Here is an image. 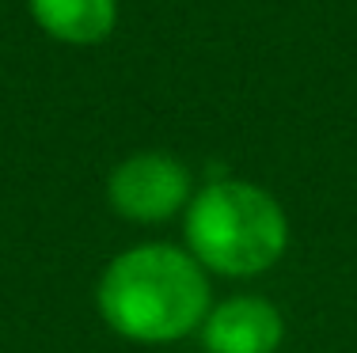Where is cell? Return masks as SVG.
<instances>
[{"label":"cell","mask_w":357,"mask_h":353,"mask_svg":"<svg viewBox=\"0 0 357 353\" xmlns=\"http://www.w3.org/2000/svg\"><path fill=\"white\" fill-rule=\"evenodd\" d=\"M209 285L198 258L164 243L133 247L107 266L99 312L107 327L133 342H172L206 319Z\"/></svg>","instance_id":"6da1fadb"},{"label":"cell","mask_w":357,"mask_h":353,"mask_svg":"<svg viewBox=\"0 0 357 353\" xmlns=\"http://www.w3.org/2000/svg\"><path fill=\"white\" fill-rule=\"evenodd\" d=\"M110 205L130 221H164L186 201V171L172 156L144 152L110 175Z\"/></svg>","instance_id":"3957f363"},{"label":"cell","mask_w":357,"mask_h":353,"mask_svg":"<svg viewBox=\"0 0 357 353\" xmlns=\"http://www.w3.org/2000/svg\"><path fill=\"white\" fill-rule=\"evenodd\" d=\"M186 240L202 266L248 277L282 258L289 243L285 213L251 182H213L186 213Z\"/></svg>","instance_id":"7a4b0ae2"},{"label":"cell","mask_w":357,"mask_h":353,"mask_svg":"<svg viewBox=\"0 0 357 353\" xmlns=\"http://www.w3.org/2000/svg\"><path fill=\"white\" fill-rule=\"evenodd\" d=\"M31 12L54 38L88 46L110 35L114 0H31Z\"/></svg>","instance_id":"5b68a950"},{"label":"cell","mask_w":357,"mask_h":353,"mask_svg":"<svg viewBox=\"0 0 357 353\" xmlns=\"http://www.w3.org/2000/svg\"><path fill=\"white\" fill-rule=\"evenodd\" d=\"M278 346H282V315L266 300H228L206 319L209 353H274Z\"/></svg>","instance_id":"277c9868"}]
</instances>
